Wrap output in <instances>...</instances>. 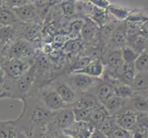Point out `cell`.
<instances>
[{
  "mask_svg": "<svg viewBox=\"0 0 148 138\" xmlns=\"http://www.w3.org/2000/svg\"><path fill=\"white\" fill-rule=\"evenodd\" d=\"M132 87L135 92H146L148 90V71L137 72Z\"/></svg>",
  "mask_w": 148,
  "mask_h": 138,
  "instance_id": "22",
  "label": "cell"
},
{
  "mask_svg": "<svg viewBox=\"0 0 148 138\" xmlns=\"http://www.w3.org/2000/svg\"><path fill=\"white\" fill-rule=\"evenodd\" d=\"M127 45L126 23H118L106 45V49H121Z\"/></svg>",
  "mask_w": 148,
  "mask_h": 138,
  "instance_id": "8",
  "label": "cell"
},
{
  "mask_svg": "<svg viewBox=\"0 0 148 138\" xmlns=\"http://www.w3.org/2000/svg\"><path fill=\"white\" fill-rule=\"evenodd\" d=\"M121 52H122V57H123L124 62L129 63V64H134L136 61V59L139 57V55H140V53L136 52L135 50L129 45L122 47Z\"/></svg>",
  "mask_w": 148,
  "mask_h": 138,
  "instance_id": "28",
  "label": "cell"
},
{
  "mask_svg": "<svg viewBox=\"0 0 148 138\" xmlns=\"http://www.w3.org/2000/svg\"><path fill=\"white\" fill-rule=\"evenodd\" d=\"M90 18L92 20H94L99 27H101L108 22V13L103 8L94 7L91 12Z\"/></svg>",
  "mask_w": 148,
  "mask_h": 138,
  "instance_id": "26",
  "label": "cell"
},
{
  "mask_svg": "<svg viewBox=\"0 0 148 138\" xmlns=\"http://www.w3.org/2000/svg\"><path fill=\"white\" fill-rule=\"evenodd\" d=\"M100 102L96 96L92 93L91 90L80 93V96L77 97L73 105V108H80V109H88L92 110L95 108Z\"/></svg>",
  "mask_w": 148,
  "mask_h": 138,
  "instance_id": "14",
  "label": "cell"
},
{
  "mask_svg": "<svg viewBox=\"0 0 148 138\" xmlns=\"http://www.w3.org/2000/svg\"><path fill=\"white\" fill-rule=\"evenodd\" d=\"M56 118H57L58 126L61 130L69 128L76 122L75 117H74L73 110L68 107L59 110L58 112L56 114Z\"/></svg>",
  "mask_w": 148,
  "mask_h": 138,
  "instance_id": "19",
  "label": "cell"
},
{
  "mask_svg": "<svg viewBox=\"0 0 148 138\" xmlns=\"http://www.w3.org/2000/svg\"><path fill=\"white\" fill-rule=\"evenodd\" d=\"M101 60L103 61L105 67L111 70H115L124 63L121 49H106Z\"/></svg>",
  "mask_w": 148,
  "mask_h": 138,
  "instance_id": "11",
  "label": "cell"
},
{
  "mask_svg": "<svg viewBox=\"0 0 148 138\" xmlns=\"http://www.w3.org/2000/svg\"><path fill=\"white\" fill-rule=\"evenodd\" d=\"M114 89H115V95H117L119 98L126 100L131 99L134 95V93H135V91H134L131 85L124 84V83H119V84H117L114 87Z\"/></svg>",
  "mask_w": 148,
  "mask_h": 138,
  "instance_id": "25",
  "label": "cell"
},
{
  "mask_svg": "<svg viewBox=\"0 0 148 138\" xmlns=\"http://www.w3.org/2000/svg\"><path fill=\"white\" fill-rule=\"evenodd\" d=\"M125 101H126V99H123L121 98H119V96L114 95L101 104L108 110L109 115L114 116V115H117L118 113L120 112V110H122V108L125 105Z\"/></svg>",
  "mask_w": 148,
  "mask_h": 138,
  "instance_id": "21",
  "label": "cell"
},
{
  "mask_svg": "<svg viewBox=\"0 0 148 138\" xmlns=\"http://www.w3.org/2000/svg\"><path fill=\"white\" fill-rule=\"evenodd\" d=\"M108 116L109 113L108 112V110L105 109L103 105L99 103L95 108L91 110L88 122L91 123L95 128H98Z\"/></svg>",
  "mask_w": 148,
  "mask_h": 138,
  "instance_id": "20",
  "label": "cell"
},
{
  "mask_svg": "<svg viewBox=\"0 0 148 138\" xmlns=\"http://www.w3.org/2000/svg\"><path fill=\"white\" fill-rule=\"evenodd\" d=\"M0 1H1V0H0Z\"/></svg>",
  "mask_w": 148,
  "mask_h": 138,
  "instance_id": "46",
  "label": "cell"
},
{
  "mask_svg": "<svg viewBox=\"0 0 148 138\" xmlns=\"http://www.w3.org/2000/svg\"><path fill=\"white\" fill-rule=\"evenodd\" d=\"M132 138H135V137H133V136H132Z\"/></svg>",
  "mask_w": 148,
  "mask_h": 138,
  "instance_id": "44",
  "label": "cell"
},
{
  "mask_svg": "<svg viewBox=\"0 0 148 138\" xmlns=\"http://www.w3.org/2000/svg\"><path fill=\"white\" fill-rule=\"evenodd\" d=\"M28 3H31L29 0H1L2 6L10 8L12 10L24 6Z\"/></svg>",
  "mask_w": 148,
  "mask_h": 138,
  "instance_id": "32",
  "label": "cell"
},
{
  "mask_svg": "<svg viewBox=\"0 0 148 138\" xmlns=\"http://www.w3.org/2000/svg\"><path fill=\"white\" fill-rule=\"evenodd\" d=\"M39 99L42 103L51 112H58L59 110L68 107L59 95L52 87L44 85L39 90Z\"/></svg>",
  "mask_w": 148,
  "mask_h": 138,
  "instance_id": "4",
  "label": "cell"
},
{
  "mask_svg": "<svg viewBox=\"0 0 148 138\" xmlns=\"http://www.w3.org/2000/svg\"><path fill=\"white\" fill-rule=\"evenodd\" d=\"M134 66L137 72L148 71V53L145 52L141 53L134 63Z\"/></svg>",
  "mask_w": 148,
  "mask_h": 138,
  "instance_id": "29",
  "label": "cell"
},
{
  "mask_svg": "<svg viewBox=\"0 0 148 138\" xmlns=\"http://www.w3.org/2000/svg\"><path fill=\"white\" fill-rule=\"evenodd\" d=\"M61 9L63 11V14L66 17H72L75 13L76 6L73 2L71 1H66L62 3L61 5Z\"/></svg>",
  "mask_w": 148,
  "mask_h": 138,
  "instance_id": "34",
  "label": "cell"
},
{
  "mask_svg": "<svg viewBox=\"0 0 148 138\" xmlns=\"http://www.w3.org/2000/svg\"><path fill=\"white\" fill-rule=\"evenodd\" d=\"M83 23H84V21L82 20H73L72 22H71V24H69V31L72 32L74 34H80L82 28L83 26Z\"/></svg>",
  "mask_w": 148,
  "mask_h": 138,
  "instance_id": "35",
  "label": "cell"
},
{
  "mask_svg": "<svg viewBox=\"0 0 148 138\" xmlns=\"http://www.w3.org/2000/svg\"><path fill=\"white\" fill-rule=\"evenodd\" d=\"M141 116V118L138 117V121H137V125L142 127L143 130H145L148 132V112L146 113H138Z\"/></svg>",
  "mask_w": 148,
  "mask_h": 138,
  "instance_id": "36",
  "label": "cell"
},
{
  "mask_svg": "<svg viewBox=\"0 0 148 138\" xmlns=\"http://www.w3.org/2000/svg\"><path fill=\"white\" fill-rule=\"evenodd\" d=\"M98 78L92 77L85 74L71 72L67 75V82L76 92L82 93L90 90L98 82Z\"/></svg>",
  "mask_w": 148,
  "mask_h": 138,
  "instance_id": "5",
  "label": "cell"
},
{
  "mask_svg": "<svg viewBox=\"0 0 148 138\" xmlns=\"http://www.w3.org/2000/svg\"><path fill=\"white\" fill-rule=\"evenodd\" d=\"M105 68L106 67L103 61L100 58H95V59H92L87 64L86 66H84L81 70L76 71V73L85 74V75H88L90 76L99 78L103 76V74L105 72Z\"/></svg>",
  "mask_w": 148,
  "mask_h": 138,
  "instance_id": "16",
  "label": "cell"
},
{
  "mask_svg": "<svg viewBox=\"0 0 148 138\" xmlns=\"http://www.w3.org/2000/svg\"><path fill=\"white\" fill-rule=\"evenodd\" d=\"M89 138H108L106 135H105L103 133H102L99 129L95 128L94 131H92V133H91V135Z\"/></svg>",
  "mask_w": 148,
  "mask_h": 138,
  "instance_id": "37",
  "label": "cell"
},
{
  "mask_svg": "<svg viewBox=\"0 0 148 138\" xmlns=\"http://www.w3.org/2000/svg\"><path fill=\"white\" fill-rule=\"evenodd\" d=\"M136 73L137 71L135 69L134 64H129L125 62L114 70L116 78L119 80V82L131 85V86H132V83L133 81V78L135 76Z\"/></svg>",
  "mask_w": 148,
  "mask_h": 138,
  "instance_id": "12",
  "label": "cell"
},
{
  "mask_svg": "<svg viewBox=\"0 0 148 138\" xmlns=\"http://www.w3.org/2000/svg\"><path fill=\"white\" fill-rule=\"evenodd\" d=\"M20 22L12 9L1 6L0 7V27L14 25Z\"/></svg>",
  "mask_w": 148,
  "mask_h": 138,
  "instance_id": "23",
  "label": "cell"
},
{
  "mask_svg": "<svg viewBox=\"0 0 148 138\" xmlns=\"http://www.w3.org/2000/svg\"><path fill=\"white\" fill-rule=\"evenodd\" d=\"M98 99L100 103L105 102L109 98L115 95V89L112 84L108 81H98L96 85L90 89Z\"/></svg>",
  "mask_w": 148,
  "mask_h": 138,
  "instance_id": "13",
  "label": "cell"
},
{
  "mask_svg": "<svg viewBox=\"0 0 148 138\" xmlns=\"http://www.w3.org/2000/svg\"><path fill=\"white\" fill-rule=\"evenodd\" d=\"M0 138H20L13 122H0Z\"/></svg>",
  "mask_w": 148,
  "mask_h": 138,
  "instance_id": "24",
  "label": "cell"
},
{
  "mask_svg": "<svg viewBox=\"0 0 148 138\" xmlns=\"http://www.w3.org/2000/svg\"><path fill=\"white\" fill-rule=\"evenodd\" d=\"M108 9L111 13V15L115 17L116 18H118L119 20H127V18L130 14L129 10L126 7L119 6V5H109Z\"/></svg>",
  "mask_w": 148,
  "mask_h": 138,
  "instance_id": "27",
  "label": "cell"
},
{
  "mask_svg": "<svg viewBox=\"0 0 148 138\" xmlns=\"http://www.w3.org/2000/svg\"><path fill=\"white\" fill-rule=\"evenodd\" d=\"M13 11L21 22L41 24V15L38 11V8L34 3H28L21 7L14 9Z\"/></svg>",
  "mask_w": 148,
  "mask_h": 138,
  "instance_id": "7",
  "label": "cell"
},
{
  "mask_svg": "<svg viewBox=\"0 0 148 138\" xmlns=\"http://www.w3.org/2000/svg\"><path fill=\"white\" fill-rule=\"evenodd\" d=\"M51 87L57 91V93L67 105H72L77 99V92L68 84L67 81H55L52 83Z\"/></svg>",
  "mask_w": 148,
  "mask_h": 138,
  "instance_id": "9",
  "label": "cell"
},
{
  "mask_svg": "<svg viewBox=\"0 0 148 138\" xmlns=\"http://www.w3.org/2000/svg\"><path fill=\"white\" fill-rule=\"evenodd\" d=\"M143 52H145L146 53H148V39L146 41V43H145V51Z\"/></svg>",
  "mask_w": 148,
  "mask_h": 138,
  "instance_id": "38",
  "label": "cell"
},
{
  "mask_svg": "<svg viewBox=\"0 0 148 138\" xmlns=\"http://www.w3.org/2000/svg\"><path fill=\"white\" fill-rule=\"evenodd\" d=\"M1 50H2V45L0 44V52H1Z\"/></svg>",
  "mask_w": 148,
  "mask_h": 138,
  "instance_id": "41",
  "label": "cell"
},
{
  "mask_svg": "<svg viewBox=\"0 0 148 138\" xmlns=\"http://www.w3.org/2000/svg\"><path fill=\"white\" fill-rule=\"evenodd\" d=\"M36 76V68L34 63L22 74L17 80H14L12 96L24 99L30 93L31 89L34 85Z\"/></svg>",
  "mask_w": 148,
  "mask_h": 138,
  "instance_id": "2",
  "label": "cell"
},
{
  "mask_svg": "<svg viewBox=\"0 0 148 138\" xmlns=\"http://www.w3.org/2000/svg\"><path fill=\"white\" fill-rule=\"evenodd\" d=\"M147 91H148V90H147ZM147 96H148V94H147Z\"/></svg>",
  "mask_w": 148,
  "mask_h": 138,
  "instance_id": "45",
  "label": "cell"
},
{
  "mask_svg": "<svg viewBox=\"0 0 148 138\" xmlns=\"http://www.w3.org/2000/svg\"><path fill=\"white\" fill-rule=\"evenodd\" d=\"M18 38L24 39L30 43H35L41 38L42 26L38 23H17Z\"/></svg>",
  "mask_w": 148,
  "mask_h": 138,
  "instance_id": "6",
  "label": "cell"
},
{
  "mask_svg": "<svg viewBox=\"0 0 148 138\" xmlns=\"http://www.w3.org/2000/svg\"><path fill=\"white\" fill-rule=\"evenodd\" d=\"M117 124L129 131H132L136 126L138 121V113L134 110H127L123 112L118 113V118H115Z\"/></svg>",
  "mask_w": 148,
  "mask_h": 138,
  "instance_id": "15",
  "label": "cell"
},
{
  "mask_svg": "<svg viewBox=\"0 0 148 138\" xmlns=\"http://www.w3.org/2000/svg\"><path fill=\"white\" fill-rule=\"evenodd\" d=\"M1 6H2V4H1V1H0V7H1Z\"/></svg>",
  "mask_w": 148,
  "mask_h": 138,
  "instance_id": "42",
  "label": "cell"
},
{
  "mask_svg": "<svg viewBox=\"0 0 148 138\" xmlns=\"http://www.w3.org/2000/svg\"><path fill=\"white\" fill-rule=\"evenodd\" d=\"M99 28L100 27L94 20L87 18L83 23L80 33L82 41L90 44H96L95 43H99Z\"/></svg>",
  "mask_w": 148,
  "mask_h": 138,
  "instance_id": "10",
  "label": "cell"
},
{
  "mask_svg": "<svg viewBox=\"0 0 148 138\" xmlns=\"http://www.w3.org/2000/svg\"><path fill=\"white\" fill-rule=\"evenodd\" d=\"M74 112V117H75L76 122H88L90 117L91 110L88 109H80V108H72Z\"/></svg>",
  "mask_w": 148,
  "mask_h": 138,
  "instance_id": "31",
  "label": "cell"
},
{
  "mask_svg": "<svg viewBox=\"0 0 148 138\" xmlns=\"http://www.w3.org/2000/svg\"><path fill=\"white\" fill-rule=\"evenodd\" d=\"M145 138H148V136H145Z\"/></svg>",
  "mask_w": 148,
  "mask_h": 138,
  "instance_id": "43",
  "label": "cell"
},
{
  "mask_svg": "<svg viewBox=\"0 0 148 138\" xmlns=\"http://www.w3.org/2000/svg\"><path fill=\"white\" fill-rule=\"evenodd\" d=\"M16 39H18L17 23L14 25L0 27V44L2 45V50L10 45Z\"/></svg>",
  "mask_w": 148,
  "mask_h": 138,
  "instance_id": "18",
  "label": "cell"
},
{
  "mask_svg": "<svg viewBox=\"0 0 148 138\" xmlns=\"http://www.w3.org/2000/svg\"><path fill=\"white\" fill-rule=\"evenodd\" d=\"M108 137V138H132V133L131 131L126 130V129L117 125L113 129V131L109 133V135Z\"/></svg>",
  "mask_w": 148,
  "mask_h": 138,
  "instance_id": "30",
  "label": "cell"
},
{
  "mask_svg": "<svg viewBox=\"0 0 148 138\" xmlns=\"http://www.w3.org/2000/svg\"><path fill=\"white\" fill-rule=\"evenodd\" d=\"M34 138H47V137H46V135H42V133H41V135H36Z\"/></svg>",
  "mask_w": 148,
  "mask_h": 138,
  "instance_id": "39",
  "label": "cell"
},
{
  "mask_svg": "<svg viewBox=\"0 0 148 138\" xmlns=\"http://www.w3.org/2000/svg\"><path fill=\"white\" fill-rule=\"evenodd\" d=\"M4 55L1 53H0V66H1V64H2V61H3V59H4Z\"/></svg>",
  "mask_w": 148,
  "mask_h": 138,
  "instance_id": "40",
  "label": "cell"
},
{
  "mask_svg": "<svg viewBox=\"0 0 148 138\" xmlns=\"http://www.w3.org/2000/svg\"><path fill=\"white\" fill-rule=\"evenodd\" d=\"M80 48H81L80 43H77V41H74V40H69L65 43L63 50L68 53H72L74 52L79 51Z\"/></svg>",
  "mask_w": 148,
  "mask_h": 138,
  "instance_id": "33",
  "label": "cell"
},
{
  "mask_svg": "<svg viewBox=\"0 0 148 138\" xmlns=\"http://www.w3.org/2000/svg\"><path fill=\"white\" fill-rule=\"evenodd\" d=\"M34 61L4 57L1 64V67L9 79L17 80L34 63Z\"/></svg>",
  "mask_w": 148,
  "mask_h": 138,
  "instance_id": "3",
  "label": "cell"
},
{
  "mask_svg": "<svg viewBox=\"0 0 148 138\" xmlns=\"http://www.w3.org/2000/svg\"><path fill=\"white\" fill-rule=\"evenodd\" d=\"M0 53L8 58L34 61L37 57V47L35 43H30L24 39L18 38Z\"/></svg>",
  "mask_w": 148,
  "mask_h": 138,
  "instance_id": "1",
  "label": "cell"
},
{
  "mask_svg": "<svg viewBox=\"0 0 148 138\" xmlns=\"http://www.w3.org/2000/svg\"><path fill=\"white\" fill-rule=\"evenodd\" d=\"M128 100L132 110L137 113L148 112V96L145 94V92H135Z\"/></svg>",
  "mask_w": 148,
  "mask_h": 138,
  "instance_id": "17",
  "label": "cell"
}]
</instances>
